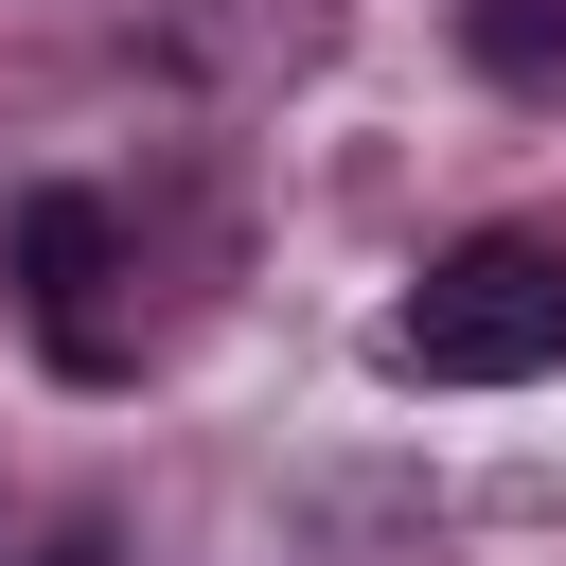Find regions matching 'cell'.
<instances>
[{
    "label": "cell",
    "mask_w": 566,
    "mask_h": 566,
    "mask_svg": "<svg viewBox=\"0 0 566 566\" xmlns=\"http://www.w3.org/2000/svg\"><path fill=\"white\" fill-rule=\"evenodd\" d=\"M371 354L424 371V389H531V371H566V248H531V230L442 248V265L389 301Z\"/></svg>",
    "instance_id": "cell-1"
},
{
    "label": "cell",
    "mask_w": 566,
    "mask_h": 566,
    "mask_svg": "<svg viewBox=\"0 0 566 566\" xmlns=\"http://www.w3.org/2000/svg\"><path fill=\"white\" fill-rule=\"evenodd\" d=\"M106 265H124V212H106V195H18V283H35L53 318H71Z\"/></svg>",
    "instance_id": "cell-2"
},
{
    "label": "cell",
    "mask_w": 566,
    "mask_h": 566,
    "mask_svg": "<svg viewBox=\"0 0 566 566\" xmlns=\"http://www.w3.org/2000/svg\"><path fill=\"white\" fill-rule=\"evenodd\" d=\"M478 53H495L513 88H548V71H566V0H478Z\"/></svg>",
    "instance_id": "cell-3"
},
{
    "label": "cell",
    "mask_w": 566,
    "mask_h": 566,
    "mask_svg": "<svg viewBox=\"0 0 566 566\" xmlns=\"http://www.w3.org/2000/svg\"><path fill=\"white\" fill-rule=\"evenodd\" d=\"M53 566H106V531H71V548H53Z\"/></svg>",
    "instance_id": "cell-4"
}]
</instances>
